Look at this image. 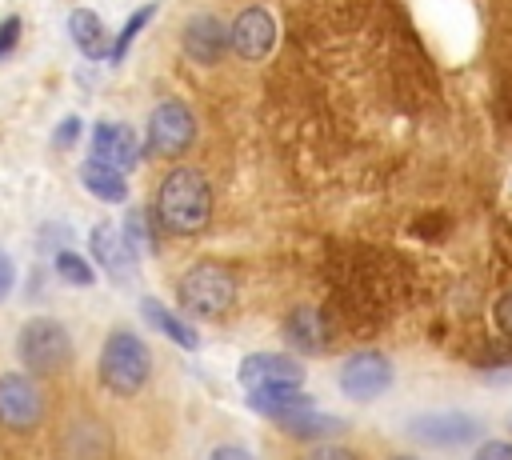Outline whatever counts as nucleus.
<instances>
[{
    "label": "nucleus",
    "instance_id": "39448f33",
    "mask_svg": "<svg viewBox=\"0 0 512 460\" xmlns=\"http://www.w3.org/2000/svg\"><path fill=\"white\" fill-rule=\"evenodd\" d=\"M192 136H196V120L188 112V104L180 100H160L148 116V152L152 156H164V160H176L192 148Z\"/></svg>",
    "mask_w": 512,
    "mask_h": 460
},
{
    "label": "nucleus",
    "instance_id": "aec40b11",
    "mask_svg": "<svg viewBox=\"0 0 512 460\" xmlns=\"http://www.w3.org/2000/svg\"><path fill=\"white\" fill-rule=\"evenodd\" d=\"M124 240H128V248L140 256V252H152L156 248V236H152V220H148V212L144 208H132L128 216H124Z\"/></svg>",
    "mask_w": 512,
    "mask_h": 460
},
{
    "label": "nucleus",
    "instance_id": "4be33fe9",
    "mask_svg": "<svg viewBox=\"0 0 512 460\" xmlns=\"http://www.w3.org/2000/svg\"><path fill=\"white\" fill-rule=\"evenodd\" d=\"M56 276H60L64 284H76V288H88V284L96 280L92 264H88L80 252H68V248L56 252Z\"/></svg>",
    "mask_w": 512,
    "mask_h": 460
},
{
    "label": "nucleus",
    "instance_id": "6ab92c4d",
    "mask_svg": "<svg viewBox=\"0 0 512 460\" xmlns=\"http://www.w3.org/2000/svg\"><path fill=\"white\" fill-rule=\"evenodd\" d=\"M292 440H316V444H324V436H336V432H344V420L340 416H328V412H304V416H296V420H288V424H280Z\"/></svg>",
    "mask_w": 512,
    "mask_h": 460
},
{
    "label": "nucleus",
    "instance_id": "dca6fc26",
    "mask_svg": "<svg viewBox=\"0 0 512 460\" xmlns=\"http://www.w3.org/2000/svg\"><path fill=\"white\" fill-rule=\"evenodd\" d=\"M140 312H144V320H148L160 336H168L172 344H180V348H188V352H196V348H200L196 328H192L188 320H180L172 308H164L156 296H144V300H140Z\"/></svg>",
    "mask_w": 512,
    "mask_h": 460
},
{
    "label": "nucleus",
    "instance_id": "f3484780",
    "mask_svg": "<svg viewBox=\"0 0 512 460\" xmlns=\"http://www.w3.org/2000/svg\"><path fill=\"white\" fill-rule=\"evenodd\" d=\"M68 32H72L76 48H80L88 60H100V56L112 52L108 32H104V24H100V16H96L92 8H76V12L68 16Z\"/></svg>",
    "mask_w": 512,
    "mask_h": 460
},
{
    "label": "nucleus",
    "instance_id": "6e6552de",
    "mask_svg": "<svg viewBox=\"0 0 512 460\" xmlns=\"http://www.w3.org/2000/svg\"><path fill=\"white\" fill-rule=\"evenodd\" d=\"M392 388V364L380 352H352L340 368V392L356 404H368Z\"/></svg>",
    "mask_w": 512,
    "mask_h": 460
},
{
    "label": "nucleus",
    "instance_id": "412c9836",
    "mask_svg": "<svg viewBox=\"0 0 512 460\" xmlns=\"http://www.w3.org/2000/svg\"><path fill=\"white\" fill-rule=\"evenodd\" d=\"M152 16H156V4H144V8H136V12L128 16V24L120 28V36L112 40V52H108V60H112V64H120V60L128 56V48H132V40L140 36V28H144V24L152 20Z\"/></svg>",
    "mask_w": 512,
    "mask_h": 460
},
{
    "label": "nucleus",
    "instance_id": "9d476101",
    "mask_svg": "<svg viewBox=\"0 0 512 460\" xmlns=\"http://www.w3.org/2000/svg\"><path fill=\"white\" fill-rule=\"evenodd\" d=\"M180 44H184V56H188V60L212 68V64H220L224 52L232 48V28H228L220 16H212V12H196V16L184 24Z\"/></svg>",
    "mask_w": 512,
    "mask_h": 460
},
{
    "label": "nucleus",
    "instance_id": "f257e3e1",
    "mask_svg": "<svg viewBox=\"0 0 512 460\" xmlns=\"http://www.w3.org/2000/svg\"><path fill=\"white\" fill-rule=\"evenodd\" d=\"M156 220L176 232L192 236L212 220V188L196 168H172L156 188Z\"/></svg>",
    "mask_w": 512,
    "mask_h": 460
},
{
    "label": "nucleus",
    "instance_id": "b1692460",
    "mask_svg": "<svg viewBox=\"0 0 512 460\" xmlns=\"http://www.w3.org/2000/svg\"><path fill=\"white\" fill-rule=\"evenodd\" d=\"M16 44H20V16H4L0 20V60L12 56Z\"/></svg>",
    "mask_w": 512,
    "mask_h": 460
},
{
    "label": "nucleus",
    "instance_id": "c756f323",
    "mask_svg": "<svg viewBox=\"0 0 512 460\" xmlns=\"http://www.w3.org/2000/svg\"><path fill=\"white\" fill-rule=\"evenodd\" d=\"M392 460H416V456H392Z\"/></svg>",
    "mask_w": 512,
    "mask_h": 460
},
{
    "label": "nucleus",
    "instance_id": "2eb2a0df",
    "mask_svg": "<svg viewBox=\"0 0 512 460\" xmlns=\"http://www.w3.org/2000/svg\"><path fill=\"white\" fill-rule=\"evenodd\" d=\"M284 336H288V344H292L300 356H320V352H328V320L320 316V308H308V304L292 308L288 320H284Z\"/></svg>",
    "mask_w": 512,
    "mask_h": 460
},
{
    "label": "nucleus",
    "instance_id": "a878e982",
    "mask_svg": "<svg viewBox=\"0 0 512 460\" xmlns=\"http://www.w3.org/2000/svg\"><path fill=\"white\" fill-rule=\"evenodd\" d=\"M472 460H512V444L508 440H484Z\"/></svg>",
    "mask_w": 512,
    "mask_h": 460
},
{
    "label": "nucleus",
    "instance_id": "c85d7f7f",
    "mask_svg": "<svg viewBox=\"0 0 512 460\" xmlns=\"http://www.w3.org/2000/svg\"><path fill=\"white\" fill-rule=\"evenodd\" d=\"M208 460H256V456L248 448H240V444H216Z\"/></svg>",
    "mask_w": 512,
    "mask_h": 460
},
{
    "label": "nucleus",
    "instance_id": "7ed1b4c3",
    "mask_svg": "<svg viewBox=\"0 0 512 460\" xmlns=\"http://www.w3.org/2000/svg\"><path fill=\"white\" fill-rule=\"evenodd\" d=\"M16 356L28 376H56L72 364V336L56 316H32L16 332Z\"/></svg>",
    "mask_w": 512,
    "mask_h": 460
},
{
    "label": "nucleus",
    "instance_id": "cd10ccee",
    "mask_svg": "<svg viewBox=\"0 0 512 460\" xmlns=\"http://www.w3.org/2000/svg\"><path fill=\"white\" fill-rule=\"evenodd\" d=\"M496 328H500L504 336H512V292H504V296L496 300Z\"/></svg>",
    "mask_w": 512,
    "mask_h": 460
},
{
    "label": "nucleus",
    "instance_id": "1a4fd4ad",
    "mask_svg": "<svg viewBox=\"0 0 512 460\" xmlns=\"http://www.w3.org/2000/svg\"><path fill=\"white\" fill-rule=\"evenodd\" d=\"M240 384L252 388H300L304 384V364L288 352H248L240 360Z\"/></svg>",
    "mask_w": 512,
    "mask_h": 460
},
{
    "label": "nucleus",
    "instance_id": "0eeeda50",
    "mask_svg": "<svg viewBox=\"0 0 512 460\" xmlns=\"http://www.w3.org/2000/svg\"><path fill=\"white\" fill-rule=\"evenodd\" d=\"M408 432L420 444H432V448H460V444H472L480 436V420L468 416V412H460V408H440V412L412 416L408 420Z\"/></svg>",
    "mask_w": 512,
    "mask_h": 460
},
{
    "label": "nucleus",
    "instance_id": "4468645a",
    "mask_svg": "<svg viewBox=\"0 0 512 460\" xmlns=\"http://www.w3.org/2000/svg\"><path fill=\"white\" fill-rule=\"evenodd\" d=\"M248 408L256 416H268L276 424H288V420L312 412L316 404H312V396L304 388H252L248 392Z\"/></svg>",
    "mask_w": 512,
    "mask_h": 460
},
{
    "label": "nucleus",
    "instance_id": "ddd939ff",
    "mask_svg": "<svg viewBox=\"0 0 512 460\" xmlns=\"http://www.w3.org/2000/svg\"><path fill=\"white\" fill-rule=\"evenodd\" d=\"M92 160L96 164H108L116 172H128L136 160H140V140L128 124H96L92 128Z\"/></svg>",
    "mask_w": 512,
    "mask_h": 460
},
{
    "label": "nucleus",
    "instance_id": "5701e85b",
    "mask_svg": "<svg viewBox=\"0 0 512 460\" xmlns=\"http://www.w3.org/2000/svg\"><path fill=\"white\" fill-rule=\"evenodd\" d=\"M300 460H360V456H356L352 448H344V444H328V440H324V444H312Z\"/></svg>",
    "mask_w": 512,
    "mask_h": 460
},
{
    "label": "nucleus",
    "instance_id": "f03ea898",
    "mask_svg": "<svg viewBox=\"0 0 512 460\" xmlns=\"http://www.w3.org/2000/svg\"><path fill=\"white\" fill-rule=\"evenodd\" d=\"M152 376V352L132 328H112L100 348V384L112 396H136Z\"/></svg>",
    "mask_w": 512,
    "mask_h": 460
},
{
    "label": "nucleus",
    "instance_id": "bb28decb",
    "mask_svg": "<svg viewBox=\"0 0 512 460\" xmlns=\"http://www.w3.org/2000/svg\"><path fill=\"white\" fill-rule=\"evenodd\" d=\"M12 284H16V264H12V256L0 248V300H8Z\"/></svg>",
    "mask_w": 512,
    "mask_h": 460
},
{
    "label": "nucleus",
    "instance_id": "a211bd4d",
    "mask_svg": "<svg viewBox=\"0 0 512 460\" xmlns=\"http://www.w3.org/2000/svg\"><path fill=\"white\" fill-rule=\"evenodd\" d=\"M80 184H84L96 200H104V204H124V200H128V180H124V172H116V168H108V164L88 160V164L80 168Z\"/></svg>",
    "mask_w": 512,
    "mask_h": 460
},
{
    "label": "nucleus",
    "instance_id": "393cba45",
    "mask_svg": "<svg viewBox=\"0 0 512 460\" xmlns=\"http://www.w3.org/2000/svg\"><path fill=\"white\" fill-rule=\"evenodd\" d=\"M76 136H80V116H64L60 128L52 132V144H56V148H72Z\"/></svg>",
    "mask_w": 512,
    "mask_h": 460
},
{
    "label": "nucleus",
    "instance_id": "f8f14e48",
    "mask_svg": "<svg viewBox=\"0 0 512 460\" xmlns=\"http://www.w3.org/2000/svg\"><path fill=\"white\" fill-rule=\"evenodd\" d=\"M88 248H92V256H96V264L112 276V280H132V272H136V252L128 248V240H124V232L116 228V224H108V220H100L92 232H88Z\"/></svg>",
    "mask_w": 512,
    "mask_h": 460
},
{
    "label": "nucleus",
    "instance_id": "20e7f679",
    "mask_svg": "<svg viewBox=\"0 0 512 460\" xmlns=\"http://www.w3.org/2000/svg\"><path fill=\"white\" fill-rule=\"evenodd\" d=\"M176 296H180V308H188L192 316L220 320L236 304V276L216 260H200L180 276Z\"/></svg>",
    "mask_w": 512,
    "mask_h": 460
},
{
    "label": "nucleus",
    "instance_id": "9b49d317",
    "mask_svg": "<svg viewBox=\"0 0 512 460\" xmlns=\"http://www.w3.org/2000/svg\"><path fill=\"white\" fill-rule=\"evenodd\" d=\"M276 44V20L268 8L252 4L232 20V52L240 60H264Z\"/></svg>",
    "mask_w": 512,
    "mask_h": 460
},
{
    "label": "nucleus",
    "instance_id": "423d86ee",
    "mask_svg": "<svg viewBox=\"0 0 512 460\" xmlns=\"http://www.w3.org/2000/svg\"><path fill=\"white\" fill-rule=\"evenodd\" d=\"M44 420V392L28 372H4L0 376V428L8 432H32Z\"/></svg>",
    "mask_w": 512,
    "mask_h": 460
}]
</instances>
